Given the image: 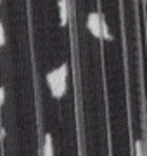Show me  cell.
I'll use <instances>...</instances> for the list:
<instances>
[{"instance_id":"cell-1","label":"cell","mask_w":147,"mask_h":156,"mask_svg":"<svg viewBox=\"0 0 147 156\" xmlns=\"http://www.w3.org/2000/svg\"><path fill=\"white\" fill-rule=\"evenodd\" d=\"M68 73H69L68 64H61L56 69H52V71L47 73L45 80H47L49 89H50L52 97H56V99L64 97L66 90H68Z\"/></svg>"},{"instance_id":"cell-2","label":"cell","mask_w":147,"mask_h":156,"mask_svg":"<svg viewBox=\"0 0 147 156\" xmlns=\"http://www.w3.org/2000/svg\"><path fill=\"white\" fill-rule=\"evenodd\" d=\"M87 28L95 38H102V16L99 12H90L87 19Z\"/></svg>"},{"instance_id":"cell-3","label":"cell","mask_w":147,"mask_h":156,"mask_svg":"<svg viewBox=\"0 0 147 156\" xmlns=\"http://www.w3.org/2000/svg\"><path fill=\"white\" fill-rule=\"evenodd\" d=\"M57 5H59V23L61 26L68 24V0H57Z\"/></svg>"},{"instance_id":"cell-4","label":"cell","mask_w":147,"mask_h":156,"mask_svg":"<svg viewBox=\"0 0 147 156\" xmlns=\"http://www.w3.org/2000/svg\"><path fill=\"white\" fill-rule=\"evenodd\" d=\"M43 156H54V139L50 134L43 135Z\"/></svg>"},{"instance_id":"cell-5","label":"cell","mask_w":147,"mask_h":156,"mask_svg":"<svg viewBox=\"0 0 147 156\" xmlns=\"http://www.w3.org/2000/svg\"><path fill=\"white\" fill-rule=\"evenodd\" d=\"M135 156H147L145 142L144 140H137L135 142Z\"/></svg>"},{"instance_id":"cell-6","label":"cell","mask_w":147,"mask_h":156,"mask_svg":"<svg viewBox=\"0 0 147 156\" xmlns=\"http://www.w3.org/2000/svg\"><path fill=\"white\" fill-rule=\"evenodd\" d=\"M102 38L104 40H113V33L109 31V26H108V23H106L104 17H102Z\"/></svg>"},{"instance_id":"cell-7","label":"cell","mask_w":147,"mask_h":156,"mask_svg":"<svg viewBox=\"0 0 147 156\" xmlns=\"http://www.w3.org/2000/svg\"><path fill=\"white\" fill-rule=\"evenodd\" d=\"M5 44V33H4V24L0 21V47Z\"/></svg>"},{"instance_id":"cell-8","label":"cell","mask_w":147,"mask_h":156,"mask_svg":"<svg viewBox=\"0 0 147 156\" xmlns=\"http://www.w3.org/2000/svg\"><path fill=\"white\" fill-rule=\"evenodd\" d=\"M5 137V130H4V127H0V139H4Z\"/></svg>"},{"instance_id":"cell-9","label":"cell","mask_w":147,"mask_h":156,"mask_svg":"<svg viewBox=\"0 0 147 156\" xmlns=\"http://www.w3.org/2000/svg\"><path fill=\"white\" fill-rule=\"evenodd\" d=\"M0 2H2V0H0Z\"/></svg>"}]
</instances>
